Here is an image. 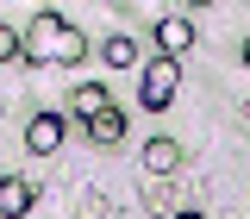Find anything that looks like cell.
<instances>
[{
	"instance_id": "cell-6",
	"label": "cell",
	"mask_w": 250,
	"mask_h": 219,
	"mask_svg": "<svg viewBox=\"0 0 250 219\" xmlns=\"http://www.w3.org/2000/svg\"><path fill=\"white\" fill-rule=\"evenodd\" d=\"M82 125H88V138H94V144H119V138H125V113L113 107V100H106L100 113H88Z\"/></svg>"
},
{
	"instance_id": "cell-5",
	"label": "cell",
	"mask_w": 250,
	"mask_h": 219,
	"mask_svg": "<svg viewBox=\"0 0 250 219\" xmlns=\"http://www.w3.org/2000/svg\"><path fill=\"white\" fill-rule=\"evenodd\" d=\"M156 50H169V57H182V50H194V19H156Z\"/></svg>"
},
{
	"instance_id": "cell-2",
	"label": "cell",
	"mask_w": 250,
	"mask_h": 219,
	"mask_svg": "<svg viewBox=\"0 0 250 219\" xmlns=\"http://www.w3.org/2000/svg\"><path fill=\"white\" fill-rule=\"evenodd\" d=\"M175 88H182V63L169 57V50H163L156 63H144V82H138V100H144L150 113H163V107L175 100Z\"/></svg>"
},
{
	"instance_id": "cell-1",
	"label": "cell",
	"mask_w": 250,
	"mask_h": 219,
	"mask_svg": "<svg viewBox=\"0 0 250 219\" xmlns=\"http://www.w3.org/2000/svg\"><path fill=\"white\" fill-rule=\"evenodd\" d=\"M19 57H31V63H82L88 57V38L62 13H38L25 25V38H19Z\"/></svg>"
},
{
	"instance_id": "cell-12",
	"label": "cell",
	"mask_w": 250,
	"mask_h": 219,
	"mask_svg": "<svg viewBox=\"0 0 250 219\" xmlns=\"http://www.w3.org/2000/svg\"><path fill=\"white\" fill-rule=\"evenodd\" d=\"M244 63H250V38H244Z\"/></svg>"
},
{
	"instance_id": "cell-11",
	"label": "cell",
	"mask_w": 250,
	"mask_h": 219,
	"mask_svg": "<svg viewBox=\"0 0 250 219\" xmlns=\"http://www.w3.org/2000/svg\"><path fill=\"white\" fill-rule=\"evenodd\" d=\"M188 6H213V0H188Z\"/></svg>"
},
{
	"instance_id": "cell-10",
	"label": "cell",
	"mask_w": 250,
	"mask_h": 219,
	"mask_svg": "<svg viewBox=\"0 0 250 219\" xmlns=\"http://www.w3.org/2000/svg\"><path fill=\"white\" fill-rule=\"evenodd\" d=\"M13 57H19V31L0 25V63H13Z\"/></svg>"
},
{
	"instance_id": "cell-9",
	"label": "cell",
	"mask_w": 250,
	"mask_h": 219,
	"mask_svg": "<svg viewBox=\"0 0 250 219\" xmlns=\"http://www.w3.org/2000/svg\"><path fill=\"white\" fill-rule=\"evenodd\" d=\"M106 100H113V94L100 88V82H82V88H75V119H88V113H100Z\"/></svg>"
},
{
	"instance_id": "cell-4",
	"label": "cell",
	"mask_w": 250,
	"mask_h": 219,
	"mask_svg": "<svg viewBox=\"0 0 250 219\" xmlns=\"http://www.w3.org/2000/svg\"><path fill=\"white\" fill-rule=\"evenodd\" d=\"M31 207H38V188H31L25 175H0V213L19 219V213H31Z\"/></svg>"
},
{
	"instance_id": "cell-3",
	"label": "cell",
	"mask_w": 250,
	"mask_h": 219,
	"mask_svg": "<svg viewBox=\"0 0 250 219\" xmlns=\"http://www.w3.org/2000/svg\"><path fill=\"white\" fill-rule=\"evenodd\" d=\"M62 131H69V119H62V113H31V119H25V151L57 156V151H62Z\"/></svg>"
},
{
	"instance_id": "cell-8",
	"label": "cell",
	"mask_w": 250,
	"mask_h": 219,
	"mask_svg": "<svg viewBox=\"0 0 250 219\" xmlns=\"http://www.w3.org/2000/svg\"><path fill=\"white\" fill-rule=\"evenodd\" d=\"M100 57L113 63V69H131V63H138V38H131V31H113V38L100 44Z\"/></svg>"
},
{
	"instance_id": "cell-7",
	"label": "cell",
	"mask_w": 250,
	"mask_h": 219,
	"mask_svg": "<svg viewBox=\"0 0 250 219\" xmlns=\"http://www.w3.org/2000/svg\"><path fill=\"white\" fill-rule=\"evenodd\" d=\"M175 163H182V144L175 138H150L144 144V169L150 175H175Z\"/></svg>"
}]
</instances>
